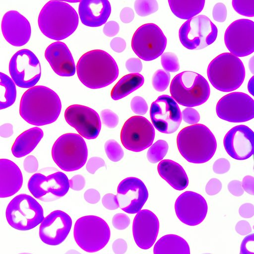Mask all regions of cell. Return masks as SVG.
<instances>
[{"label":"cell","mask_w":254,"mask_h":254,"mask_svg":"<svg viewBox=\"0 0 254 254\" xmlns=\"http://www.w3.org/2000/svg\"><path fill=\"white\" fill-rule=\"evenodd\" d=\"M28 188L36 198L45 202L52 201L66 194L69 188V180L62 172L57 171L47 176L39 172L31 177Z\"/></svg>","instance_id":"cell-13"},{"label":"cell","mask_w":254,"mask_h":254,"mask_svg":"<svg viewBox=\"0 0 254 254\" xmlns=\"http://www.w3.org/2000/svg\"><path fill=\"white\" fill-rule=\"evenodd\" d=\"M52 156L62 170L70 172L79 169L87 160L88 150L83 138L78 134L67 133L62 135L55 142Z\"/></svg>","instance_id":"cell-7"},{"label":"cell","mask_w":254,"mask_h":254,"mask_svg":"<svg viewBox=\"0 0 254 254\" xmlns=\"http://www.w3.org/2000/svg\"><path fill=\"white\" fill-rule=\"evenodd\" d=\"M110 47L116 52L121 53L126 47V43L124 39L120 37L113 38L110 42Z\"/></svg>","instance_id":"cell-58"},{"label":"cell","mask_w":254,"mask_h":254,"mask_svg":"<svg viewBox=\"0 0 254 254\" xmlns=\"http://www.w3.org/2000/svg\"><path fill=\"white\" fill-rule=\"evenodd\" d=\"M157 170L160 176L175 190H182L188 186L187 174L177 162L169 159L163 160L158 165Z\"/></svg>","instance_id":"cell-28"},{"label":"cell","mask_w":254,"mask_h":254,"mask_svg":"<svg viewBox=\"0 0 254 254\" xmlns=\"http://www.w3.org/2000/svg\"><path fill=\"white\" fill-rule=\"evenodd\" d=\"M212 17L215 21L219 22H223L226 20L227 9L224 4L218 2L214 6L212 10Z\"/></svg>","instance_id":"cell-44"},{"label":"cell","mask_w":254,"mask_h":254,"mask_svg":"<svg viewBox=\"0 0 254 254\" xmlns=\"http://www.w3.org/2000/svg\"><path fill=\"white\" fill-rule=\"evenodd\" d=\"M235 229L239 234L242 236L247 235L252 231L250 224L245 220L239 221L236 225Z\"/></svg>","instance_id":"cell-59"},{"label":"cell","mask_w":254,"mask_h":254,"mask_svg":"<svg viewBox=\"0 0 254 254\" xmlns=\"http://www.w3.org/2000/svg\"><path fill=\"white\" fill-rule=\"evenodd\" d=\"M111 12L107 0H82L79 4L78 12L81 22L89 27H98L105 23Z\"/></svg>","instance_id":"cell-26"},{"label":"cell","mask_w":254,"mask_h":254,"mask_svg":"<svg viewBox=\"0 0 254 254\" xmlns=\"http://www.w3.org/2000/svg\"><path fill=\"white\" fill-rule=\"evenodd\" d=\"M224 41L233 55L242 57L251 54L254 51V22L247 19L233 22L225 31Z\"/></svg>","instance_id":"cell-17"},{"label":"cell","mask_w":254,"mask_h":254,"mask_svg":"<svg viewBox=\"0 0 254 254\" xmlns=\"http://www.w3.org/2000/svg\"><path fill=\"white\" fill-rule=\"evenodd\" d=\"M242 186L244 190L250 194H254V178L253 176H245L243 179Z\"/></svg>","instance_id":"cell-57"},{"label":"cell","mask_w":254,"mask_h":254,"mask_svg":"<svg viewBox=\"0 0 254 254\" xmlns=\"http://www.w3.org/2000/svg\"><path fill=\"white\" fill-rule=\"evenodd\" d=\"M101 117L103 123L109 128L115 127L119 123L118 115L109 109H105L101 112Z\"/></svg>","instance_id":"cell-40"},{"label":"cell","mask_w":254,"mask_h":254,"mask_svg":"<svg viewBox=\"0 0 254 254\" xmlns=\"http://www.w3.org/2000/svg\"><path fill=\"white\" fill-rule=\"evenodd\" d=\"M9 72L16 85L21 88H31L41 77L40 63L32 51L26 49H21L11 58Z\"/></svg>","instance_id":"cell-12"},{"label":"cell","mask_w":254,"mask_h":254,"mask_svg":"<svg viewBox=\"0 0 254 254\" xmlns=\"http://www.w3.org/2000/svg\"><path fill=\"white\" fill-rule=\"evenodd\" d=\"M240 216L245 218H249L254 216V206L252 203H246L242 204L239 208Z\"/></svg>","instance_id":"cell-56"},{"label":"cell","mask_w":254,"mask_h":254,"mask_svg":"<svg viewBox=\"0 0 254 254\" xmlns=\"http://www.w3.org/2000/svg\"><path fill=\"white\" fill-rule=\"evenodd\" d=\"M222 189L221 182L216 178L210 179L205 187V191L209 195L218 193Z\"/></svg>","instance_id":"cell-48"},{"label":"cell","mask_w":254,"mask_h":254,"mask_svg":"<svg viewBox=\"0 0 254 254\" xmlns=\"http://www.w3.org/2000/svg\"><path fill=\"white\" fill-rule=\"evenodd\" d=\"M1 30L6 41L16 47L27 44L31 34L29 21L16 10H9L4 14L1 21Z\"/></svg>","instance_id":"cell-23"},{"label":"cell","mask_w":254,"mask_h":254,"mask_svg":"<svg viewBox=\"0 0 254 254\" xmlns=\"http://www.w3.org/2000/svg\"><path fill=\"white\" fill-rule=\"evenodd\" d=\"M112 224L116 229L123 230L128 226L130 224V219L128 216L125 214L117 213L112 218Z\"/></svg>","instance_id":"cell-43"},{"label":"cell","mask_w":254,"mask_h":254,"mask_svg":"<svg viewBox=\"0 0 254 254\" xmlns=\"http://www.w3.org/2000/svg\"><path fill=\"white\" fill-rule=\"evenodd\" d=\"M170 80L169 72L163 69L157 70L153 74L152 83L153 88L157 91H164L168 87Z\"/></svg>","instance_id":"cell-36"},{"label":"cell","mask_w":254,"mask_h":254,"mask_svg":"<svg viewBox=\"0 0 254 254\" xmlns=\"http://www.w3.org/2000/svg\"><path fill=\"white\" fill-rule=\"evenodd\" d=\"M61 109L62 104L58 94L42 85L33 86L26 90L19 105L21 117L30 124L38 126L55 122Z\"/></svg>","instance_id":"cell-1"},{"label":"cell","mask_w":254,"mask_h":254,"mask_svg":"<svg viewBox=\"0 0 254 254\" xmlns=\"http://www.w3.org/2000/svg\"><path fill=\"white\" fill-rule=\"evenodd\" d=\"M23 168L29 173H32L37 171L38 162L37 158L32 155L26 157L23 162Z\"/></svg>","instance_id":"cell-51"},{"label":"cell","mask_w":254,"mask_h":254,"mask_svg":"<svg viewBox=\"0 0 254 254\" xmlns=\"http://www.w3.org/2000/svg\"><path fill=\"white\" fill-rule=\"evenodd\" d=\"M40 30L46 37L61 40L71 35L78 24L75 10L64 1L50 0L41 10L38 19Z\"/></svg>","instance_id":"cell-3"},{"label":"cell","mask_w":254,"mask_h":254,"mask_svg":"<svg viewBox=\"0 0 254 254\" xmlns=\"http://www.w3.org/2000/svg\"><path fill=\"white\" fill-rule=\"evenodd\" d=\"M161 63L167 72H175L179 70L180 64L177 56L173 53L167 52L161 55Z\"/></svg>","instance_id":"cell-39"},{"label":"cell","mask_w":254,"mask_h":254,"mask_svg":"<svg viewBox=\"0 0 254 254\" xmlns=\"http://www.w3.org/2000/svg\"><path fill=\"white\" fill-rule=\"evenodd\" d=\"M23 177L19 167L12 161L0 160V197L5 198L16 193L21 189Z\"/></svg>","instance_id":"cell-27"},{"label":"cell","mask_w":254,"mask_h":254,"mask_svg":"<svg viewBox=\"0 0 254 254\" xmlns=\"http://www.w3.org/2000/svg\"><path fill=\"white\" fill-rule=\"evenodd\" d=\"M216 111L218 117L223 120L232 123L247 122L254 117V101L245 93H230L218 101Z\"/></svg>","instance_id":"cell-15"},{"label":"cell","mask_w":254,"mask_h":254,"mask_svg":"<svg viewBox=\"0 0 254 254\" xmlns=\"http://www.w3.org/2000/svg\"><path fill=\"white\" fill-rule=\"evenodd\" d=\"M5 214L9 225L20 231L34 228L44 219L41 205L35 199L26 194L15 196L8 204Z\"/></svg>","instance_id":"cell-9"},{"label":"cell","mask_w":254,"mask_h":254,"mask_svg":"<svg viewBox=\"0 0 254 254\" xmlns=\"http://www.w3.org/2000/svg\"><path fill=\"white\" fill-rule=\"evenodd\" d=\"M13 126L10 124H5L0 127V135L2 137H8L13 134Z\"/></svg>","instance_id":"cell-62"},{"label":"cell","mask_w":254,"mask_h":254,"mask_svg":"<svg viewBox=\"0 0 254 254\" xmlns=\"http://www.w3.org/2000/svg\"><path fill=\"white\" fill-rule=\"evenodd\" d=\"M148 197L145 185L137 178H127L118 185L116 197L119 206L127 213L134 214L139 212Z\"/></svg>","instance_id":"cell-19"},{"label":"cell","mask_w":254,"mask_h":254,"mask_svg":"<svg viewBox=\"0 0 254 254\" xmlns=\"http://www.w3.org/2000/svg\"><path fill=\"white\" fill-rule=\"evenodd\" d=\"M43 136V130L37 127L25 130L15 139L11 152L17 158L22 157L31 152Z\"/></svg>","instance_id":"cell-29"},{"label":"cell","mask_w":254,"mask_h":254,"mask_svg":"<svg viewBox=\"0 0 254 254\" xmlns=\"http://www.w3.org/2000/svg\"><path fill=\"white\" fill-rule=\"evenodd\" d=\"M170 91L176 102L189 107L203 104L210 93L207 80L200 74L191 71L177 74L171 81Z\"/></svg>","instance_id":"cell-6"},{"label":"cell","mask_w":254,"mask_h":254,"mask_svg":"<svg viewBox=\"0 0 254 254\" xmlns=\"http://www.w3.org/2000/svg\"><path fill=\"white\" fill-rule=\"evenodd\" d=\"M45 57L54 72L61 76H71L75 72V65L72 55L63 42L57 41L49 45Z\"/></svg>","instance_id":"cell-25"},{"label":"cell","mask_w":254,"mask_h":254,"mask_svg":"<svg viewBox=\"0 0 254 254\" xmlns=\"http://www.w3.org/2000/svg\"><path fill=\"white\" fill-rule=\"evenodd\" d=\"M120 16L123 22L127 23L133 20L134 14L132 8L129 7H125L122 9Z\"/></svg>","instance_id":"cell-61"},{"label":"cell","mask_w":254,"mask_h":254,"mask_svg":"<svg viewBox=\"0 0 254 254\" xmlns=\"http://www.w3.org/2000/svg\"><path fill=\"white\" fill-rule=\"evenodd\" d=\"M154 254H190L189 246L183 238L174 234L162 237L155 244Z\"/></svg>","instance_id":"cell-30"},{"label":"cell","mask_w":254,"mask_h":254,"mask_svg":"<svg viewBox=\"0 0 254 254\" xmlns=\"http://www.w3.org/2000/svg\"><path fill=\"white\" fill-rule=\"evenodd\" d=\"M144 77L139 73H130L122 77L113 88L111 98L118 100L128 95L140 87L144 83Z\"/></svg>","instance_id":"cell-31"},{"label":"cell","mask_w":254,"mask_h":254,"mask_svg":"<svg viewBox=\"0 0 254 254\" xmlns=\"http://www.w3.org/2000/svg\"><path fill=\"white\" fill-rule=\"evenodd\" d=\"M84 197L89 203L95 204L100 200V194L97 190L90 189L85 192Z\"/></svg>","instance_id":"cell-55"},{"label":"cell","mask_w":254,"mask_h":254,"mask_svg":"<svg viewBox=\"0 0 254 254\" xmlns=\"http://www.w3.org/2000/svg\"><path fill=\"white\" fill-rule=\"evenodd\" d=\"M234 10L241 15L253 17L254 16V0H233Z\"/></svg>","instance_id":"cell-38"},{"label":"cell","mask_w":254,"mask_h":254,"mask_svg":"<svg viewBox=\"0 0 254 254\" xmlns=\"http://www.w3.org/2000/svg\"><path fill=\"white\" fill-rule=\"evenodd\" d=\"M105 166L103 159L98 157L90 158L86 164V169L90 174H93L100 168Z\"/></svg>","instance_id":"cell-46"},{"label":"cell","mask_w":254,"mask_h":254,"mask_svg":"<svg viewBox=\"0 0 254 254\" xmlns=\"http://www.w3.org/2000/svg\"><path fill=\"white\" fill-rule=\"evenodd\" d=\"M126 67L131 73H138L142 70V64L139 59L132 58L127 60Z\"/></svg>","instance_id":"cell-50"},{"label":"cell","mask_w":254,"mask_h":254,"mask_svg":"<svg viewBox=\"0 0 254 254\" xmlns=\"http://www.w3.org/2000/svg\"><path fill=\"white\" fill-rule=\"evenodd\" d=\"M168 150V144L163 140H159L153 143L148 150L147 158L152 163H156L162 160Z\"/></svg>","instance_id":"cell-34"},{"label":"cell","mask_w":254,"mask_h":254,"mask_svg":"<svg viewBox=\"0 0 254 254\" xmlns=\"http://www.w3.org/2000/svg\"><path fill=\"white\" fill-rule=\"evenodd\" d=\"M229 192L234 196H240L243 194L244 190L242 186V182L238 180H233L228 184Z\"/></svg>","instance_id":"cell-54"},{"label":"cell","mask_w":254,"mask_h":254,"mask_svg":"<svg viewBox=\"0 0 254 254\" xmlns=\"http://www.w3.org/2000/svg\"><path fill=\"white\" fill-rule=\"evenodd\" d=\"M155 134L153 126L147 119L135 116L129 118L123 125L121 140L126 149L140 152L151 146Z\"/></svg>","instance_id":"cell-14"},{"label":"cell","mask_w":254,"mask_h":254,"mask_svg":"<svg viewBox=\"0 0 254 254\" xmlns=\"http://www.w3.org/2000/svg\"><path fill=\"white\" fill-rule=\"evenodd\" d=\"M170 9L177 17L190 19L203 9L204 0H169Z\"/></svg>","instance_id":"cell-32"},{"label":"cell","mask_w":254,"mask_h":254,"mask_svg":"<svg viewBox=\"0 0 254 254\" xmlns=\"http://www.w3.org/2000/svg\"><path fill=\"white\" fill-rule=\"evenodd\" d=\"M216 26L206 16L199 15L188 19L179 29L182 44L190 50H200L213 43L217 36Z\"/></svg>","instance_id":"cell-10"},{"label":"cell","mask_w":254,"mask_h":254,"mask_svg":"<svg viewBox=\"0 0 254 254\" xmlns=\"http://www.w3.org/2000/svg\"><path fill=\"white\" fill-rule=\"evenodd\" d=\"M76 71L80 81L91 89L110 85L119 75L118 66L115 60L106 52L98 49L87 52L80 58Z\"/></svg>","instance_id":"cell-2"},{"label":"cell","mask_w":254,"mask_h":254,"mask_svg":"<svg viewBox=\"0 0 254 254\" xmlns=\"http://www.w3.org/2000/svg\"><path fill=\"white\" fill-rule=\"evenodd\" d=\"M223 144L232 158L239 160L247 159L254 153V132L245 125L237 126L226 134Z\"/></svg>","instance_id":"cell-22"},{"label":"cell","mask_w":254,"mask_h":254,"mask_svg":"<svg viewBox=\"0 0 254 254\" xmlns=\"http://www.w3.org/2000/svg\"><path fill=\"white\" fill-rule=\"evenodd\" d=\"M120 30L118 23L114 21H110L107 22L103 29L105 35L108 37H113L117 35Z\"/></svg>","instance_id":"cell-53"},{"label":"cell","mask_w":254,"mask_h":254,"mask_svg":"<svg viewBox=\"0 0 254 254\" xmlns=\"http://www.w3.org/2000/svg\"><path fill=\"white\" fill-rule=\"evenodd\" d=\"M175 209L181 221L193 226L200 224L205 218L207 204L200 194L192 191H187L176 199Z\"/></svg>","instance_id":"cell-20"},{"label":"cell","mask_w":254,"mask_h":254,"mask_svg":"<svg viewBox=\"0 0 254 254\" xmlns=\"http://www.w3.org/2000/svg\"><path fill=\"white\" fill-rule=\"evenodd\" d=\"M157 216L147 209L140 210L135 215L132 224V233L136 245L147 250L154 244L159 231Z\"/></svg>","instance_id":"cell-24"},{"label":"cell","mask_w":254,"mask_h":254,"mask_svg":"<svg viewBox=\"0 0 254 254\" xmlns=\"http://www.w3.org/2000/svg\"><path fill=\"white\" fill-rule=\"evenodd\" d=\"M104 148L107 157L113 162L119 161L124 157V153L122 147L114 139L107 141Z\"/></svg>","instance_id":"cell-37"},{"label":"cell","mask_w":254,"mask_h":254,"mask_svg":"<svg viewBox=\"0 0 254 254\" xmlns=\"http://www.w3.org/2000/svg\"><path fill=\"white\" fill-rule=\"evenodd\" d=\"M69 188L73 190L79 191L84 188L85 180L82 176L77 175L69 180Z\"/></svg>","instance_id":"cell-52"},{"label":"cell","mask_w":254,"mask_h":254,"mask_svg":"<svg viewBox=\"0 0 254 254\" xmlns=\"http://www.w3.org/2000/svg\"><path fill=\"white\" fill-rule=\"evenodd\" d=\"M254 234L246 237L241 243L240 254H254Z\"/></svg>","instance_id":"cell-45"},{"label":"cell","mask_w":254,"mask_h":254,"mask_svg":"<svg viewBox=\"0 0 254 254\" xmlns=\"http://www.w3.org/2000/svg\"><path fill=\"white\" fill-rule=\"evenodd\" d=\"M112 249L114 253L116 254H123L127 250V243L122 239H117L113 242Z\"/></svg>","instance_id":"cell-60"},{"label":"cell","mask_w":254,"mask_h":254,"mask_svg":"<svg viewBox=\"0 0 254 254\" xmlns=\"http://www.w3.org/2000/svg\"><path fill=\"white\" fill-rule=\"evenodd\" d=\"M183 120L190 125H194L200 120V116L198 112L190 107L185 108L182 113Z\"/></svg>","instance_id":"cell-42"},{"label":"cell","mask_w":254,"mask_h":254,"mask_svg":"<svg viewBox=\"0 0 254 254\" xmlns=\"http://www.w3.org/2000/svg\"><path fill=\"white\" fill-rule=\"evenodd\" d=\"M150 117L154 127L160 132L167 134L175 132L182 120L177 103L167 95L159 96L152 103Z\"/></svg>","instance_id":"cell-16"},{"label":"cell","mask_w":254,"mask_h":254,"mask_svg":"<svg viewBox=\"0 0 254 254\" xmlns=\"http://www.w3.org/2000/svg\"><path fill=\"white\" fill-rule=\"evenodd\" d=\"M103 206L108 209L115 210L119 207L116 195L109 193L105 194L102 199Z\"/></svg>","instance_id":"cell-49"},{"label":"cell","mask_w":254,"mask_h":254,"mask_svg":"<svg viewBox=\"0 0 254 254\" xmlns=\"http://www.w3.org/2000/svg\"><path fill=\"white\" fill-rule=\"evenodd\" d=\"M136 13L140 16H146L153 13L158 9L156 0H136L134 4Z\"/></svg>","instance_id":"cell-35"},{"label":"cell","mask_w":254,"mask_h":254,"mask_svg":"<svg viewBox=\"0 0 254 254\" xmlns=\"http://www.w3.org/2000/svg\"><path fill=\"white\" fill-rule=\"evenodd\" d=\"M177 144L182 156L192 163L209 161L217 148L214 135L202 124H194L183 128L177 135Z\"/></svg>","instance_id":"cell-4"},{"label":"cell","mask_w":254,"mask_h":254,"mask_svg":"<svg viewBox=\"0 0 254 254\" xmlns=\"http://www.w3.org/2000/svg\"><path fill=\"white\" fill-rule=\"evenodd\" d=\"M0 109H4L11 106L16 98L15 83L6 74L0 72Z\"/></svg>","instance_id":"cell-33"},{"label":"cell","mask_w":254,"mask_h":254,"mask_svg":"<svg viewBox=\"0 0 254 254\" xmlns=\"http://www.w3.org/2000/svg\"><path fill=\"white\" fill-rule=\"evenodd\" d=\"M207 73L210 83L216 89L229 92L238 89L242 84L245 69L238 57L230 53H224L210 63Z\"/></svg>","instance_id":"cell-5"},{"label":"cell","mask_w":254,"mask_h":254,"mask_svg":"<svg viewBox=\"0 0 254 254\" xmlns=\"http://www.w3.org/2000/svg\"><path fill=\"white\" fill-rule=\"evenodd\" d=\"M64 118L70 126L86 139L96 138L100 131V117L95 110L88 107L78 104L70 105L64 112Z\"/></svg>","instance_id":"cell-18"},{"label":"cell","mask_w":254,"mask_h":254,"mask_svg":"<svg viewBox=\"0 0 254 254\" xmlns=\"http://www.w3.org/2000/svg\"><path fill=\"white\" fill-rule=\"evenodd\" d=\"M71 226V218L67 213L60 210H55L41 223L40 238L48 245H59L66 239Z\"/></svg>","instance_id":"cell-21"},{"label":"cell","mask_w":254,"mask_h":254,"mask_svg":"<svg viewBox=\"0 0 254 254\" xmlns=\"http://www.w3.org/2000/svg\"><path fill=\"white\" fill-rule=\"evenodd\" d=\"M230 168V164L225 158H219L216 160L213 165V172L218 174L227 172Z\"/></svg>","instance_id":"cell-47"},{"label":"cell","mask_w":254,"mask_h":254,"mask_svg":"<svg viewBox=\"0 0 254 254\" xmlns=\"http://www.w3.org/2000/svg\"><path fill=\"white\" fill-rule=\"evenodd\" d=\"M73 234L76 243L81 249L88 253H94L107 244L110 238V230L101 218L87 215L76 221Z\"/></svg>","instance_id":"cell-8"},{"label":"cell","mask_w":254,"mask_h":254,"mask_svg":"<svg viewBox=\"0 0 254 254\" xmlns=\"http://www.w3.org/2000/svg\"><path fill=\"white\" fill-rule=\"evenodd\" d=\"M254 77L253 76L252 78L250 79L249 84H248V89L250 92L253 95V87H254Z\"/></svg>","instance_id":"cell-63"},{"label":"cell","mask_w":254,"mask_h":254,"mask_svg":"<svg viewBox=\"0 0 254 254\" xmlns=\"http://www.w3.org/2000/svg\"><path fill=\"white\" fill-rule=\"evenodd\" d=\"M167 45V38L160 27L154 23L144 24L134 32L131 47L141 59L149 61L161 56Z\"/></svg>","instance_id":"cell-11"},{"label":"cell","mask_w":254,"mask_h":254,"mask_svg":"<svg viewBox=\"0 0 254 254\" xmlns=\"http://www.w3.org/2000/svg\"><path fill=\"white\" fill-rule=\"evenodd\" d=\"M130 108L134 113L139 115H144L148 110L146 102L140 96H135L132 99Z\"/></svg>","instance_id":"cell-41"}]
</instances>
